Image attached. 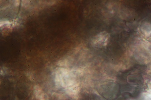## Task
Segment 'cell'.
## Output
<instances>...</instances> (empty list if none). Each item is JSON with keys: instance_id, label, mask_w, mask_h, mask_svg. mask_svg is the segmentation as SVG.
I'll return each instance as SVG.
<instances>
[{"instance_id": "6da1fadb", "label": "cell", "mask_w": 151, "mask_h": 100, "mask_svg": "<svg viewBox=\"0 0 151 100\" xmlns=\"http://www.w3.org/2000/svg\"><path fill=\"white\" fill-rule=\"evenodd\" d=\"M109 34L106 32L99 33L95 36L93 40V43L95 45L103 46L106 45L110 39Z\"/></svg>"}]
</instances>
